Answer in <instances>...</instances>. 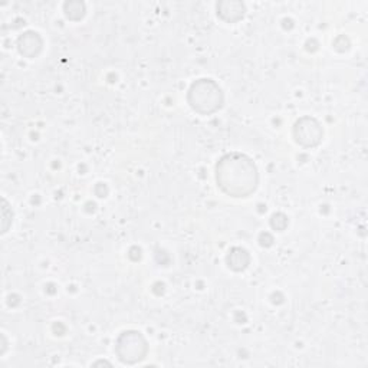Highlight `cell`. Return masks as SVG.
I'll use <instances>...</instances> for the list:
<instances>
[{"instance_id":"obj_1","label":"cell","mask_w":368,"mask_h":368,"mask_svg":"<svg viewBox=\"0 0 368 368\" xmlns=\"http://www.w3.org/2000/svg\"><path fill=\"white\" fill-rule=\"evenodd\" d=\"M216 181L223 193L232 197L251 196L259 183L255 162L244 154L223 156L216 166Z\"/></svg>"},{"instance_id":"obj_2","label":"cell","mask_w":368,"mask_h":368,"mask_svg":"<svg viewBox=\"0 0 368 368\" xmlns=\"http://www.w3.org/2000/svg\"><path fill=\"white\" fill-rule=\"evenodd\" d=\"M190 107L203 115L219 111L223 106V92L212 79H199L190 87L189 95Z\"/></svg>"},{"instance_id":"obj_3","label":"cell","mask_w":368,"mask_h":368,"mask_svg":"<svg viewBox=\"0 0 368 368\" xmlns=\"http://www.w3.org/2000/svg\"><path fill=\"white\" fill-rule=\"evenodd\" d=\"M149 346L146 338L137 331L122 333L117 340L115 353L126 364H135L147 356Z\"/></svg>"},{"instance_id":"obj_4","label":"cell","mask_w":368,"mask_h":368,"mask_svg":"<svg viewBox=\"0 0 368 368\" xmlns=\"http://www.w3.org/2000/svg\"><path fill=\"white\" fill-rule=\"evenodd\" d=\"M294 137L302 147H317L322 140V128L315 118L303 117L295 124Z\"/></svg>"},{"instance_id":"obj_5","label":"cell","mask_w":368,"mask_h":368,"mask_svg":"<svg viewBox=\"0 0 368 368\" xmlns=\"http://www.w3.org/2000/svg\"><path fill=\"white\" fill-rule=\"evenodd\" d=\"M42 39L36 32H26L17 39V49L26 58H35L42 51Z\"/></svg>"},{"instance_id":"obj_6","label":"cell","mask_w":368,"mask_h":368,"mask_svg":"<svg viewBox=\"0 0 368 368\" xmlns=\"http://www.w3.org/2000/svg\"><path fill=\"white\" fill-rule=\"evenodd\" d=\"M217 15L228 24H235L244 15V6L240 2H220L217 5Z\"/></svg>"},{"instance_id":"obj_7","label":"cell","mask_w":368,"mask_h":368,"mask_svg":"<svg viewBox=\"0 0 368 368\" xmlns=\"http://www.w3.org/2000/svg\"><path fill=\"white\" fill-rule=\"evenodd\" d=\"M251 262V258H249V253L242 249V248H235L229 252L228 255V265L229 268L236 271V272H240L243 269L248 268V265Z\"/></svg>"},{"instance_id":"obj_8","label":"cell","mask_w":368,"mask_h":368,"mask_svg":"<svg viewBox=\"0 0 368 368\" xmlns=\"http://www.w3.org/2000/svg\"><path fill=\"white\" fill-rule=\"evenodd\" d=\"M65 15L72 20H79L85 15V6L81 2L65 3Z\"/></svg>"}]
</instances>
